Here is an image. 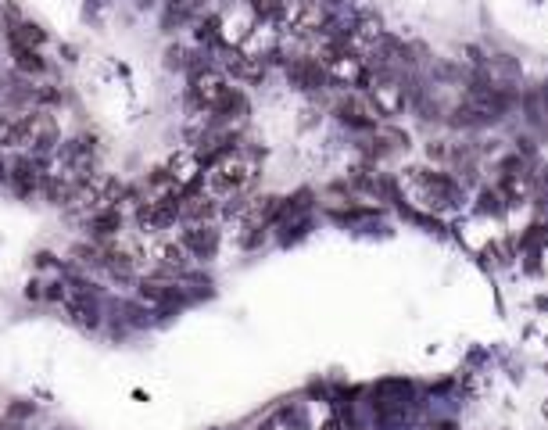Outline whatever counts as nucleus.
Masks as SVG:
<instances>
[{
    "label": "nucleus",
    "mask_w": 548,
    "mask_h": 430,
    "mask_svg": "<svg viewBox=\"0 0 548 430\" xmlns=\"http://www.w3.org/2000/svg\"><path fill=\"white\" fill-rule=\"evenodd\" d=\"M258 430H273V427H269V423H265V427H258Z\"/></svg>",
    "instance_id": "obj_1"
}]
</instances>
